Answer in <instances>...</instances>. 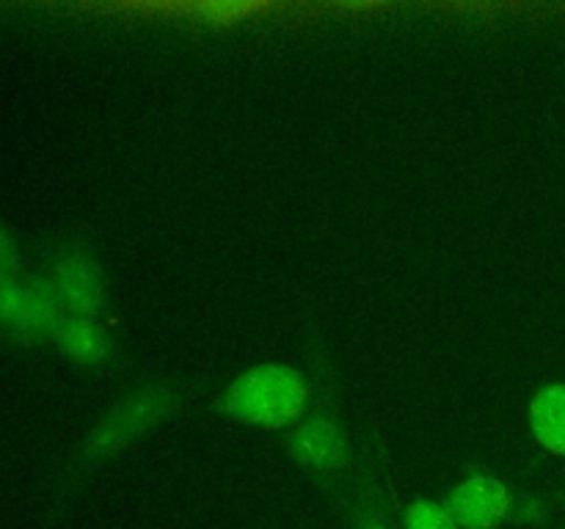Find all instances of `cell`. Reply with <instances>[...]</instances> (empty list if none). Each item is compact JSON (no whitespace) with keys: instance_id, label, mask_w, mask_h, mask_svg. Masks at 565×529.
I'll return each mask as SVG.
<instances>
[{"instance_id":"cell-5","label":"cell","mask_w":565,"mask_h":529,"mask_svg":"<svg viewBox=\"0 0 565 529\" xmlns=\"http://www.w3.org/2000/svg\"><path fill=\"white\" fill-rule=\"evenodd\" d=\"M519 496L511 485L491 472H472L458 479L445 496L441 505L450 510L461 529H500L513 521Z\"/></svg>"},{"instance_id":"cell-12","label":"cell","mask_w":565,"mask_h":529,"mask_svg":"<svg viewBox=\"0 0 565 529\" xmlns=\"http://www.w3.org/2000/svg\"><path fill=\"white\" fill-rule=\"evenodd\" d=\"M22 264V246L14 229L0 220V276H17Z\"/></svg>"},{"instance_id":"cell-11","label":"cell","mask_w":565,"mask_h":529,"mask_svg":"<svg viewBox=\"0 0 565 529\" xmlns=\"http://www.w3.org/2000/svg\"><path fill=\"white\" fill-rule=\"evenodd\" d=\"M265 9H268L265 3H202V6H193V11H196V14H202L204 22H213V25H232V22H243Z\"/></svg>"},{"instance_id":"cell-10","label":"cell","mask_w":565,"mask_h":529,"mask_svg":"<svg viewBox=\"0 0 565 529\" xmlns=\"http://www.w3.org/2000/svg\"><path fill=\"white\" fill-rule=\"evenodd\" d=\"M403 529H461L441 499H414L403 510Z\"/></svg>"},{"instance_id":"cell-6","label":"cell","mask_w":565,"mask_h":529,"mask_svg":"<svg viewBox=\"0 0 565 529\" xmlns=\"http://www.w3.org/2000/svg\"><path fill=\"white\" fill-rule=\"evenodd\" d=\"M50 287L64 314L99 317L105 306V276L97 257L81 242H66L50 259Z\"/></svg>"},{"instance_id":"cell-2","label":"cell","mask_w":565,"mask_h":529,"mask_svg":"<svg viewBox=\"0 0 565 529\" xmlns=\"http://www.w3.org/2000/svg\"><path fill=\"white\" fill-rule=\"evenodd\" d=\"M180 406V386L169 384V380H152V384H141L127 391L83 439L81 450H77V472H88L108 457L119 455L132 441L169 419Z\"/></svg>"},{"instance_id":"cell-4","label":"cell","mask_w":565,"mask_h":529,"mask_svg":"<svg viewBox=\"0 0 565 529\" xmlns=\"http://www.w3.org/2000/svg\"><path fill=\"white\" fill-rule=\"evenodd\" d=\"M290 455L303 472L315 474L323 483L340 479L351 466V441L340 422V413L331 402L323 408L307 413L296 424V433L290 439Z\"/></svg>"},{"instance_id":"cell-9","label":"cell","mask_w":565,"mask_h":529,"mask_svg":"<svg viewBox=\"0 0 565 529\" xmlns=\"http://www.w3.org/2000/svg\"><path fill=\"white\" fill-rule=\"evenodd\" d=\"M386 505H390V499H386L379 466L367 461V466L359 472L356 488H353V529H395Z\"/></svg>"},{"instance_id":"cell-3","label":"cell","mask_w":565,"mask_h":529,"mask_svg":"<svg viewBox=\"0 0 565 529\" xmlns=\"http://www.w3.org/2000/svg\"><path fill=\"white\" fill-rule=\"evenodd\" d=\"M64 309L47 276H0V328L17 339H53Z\"/></svg>"},{"instance_id":"cell-7","label":"cell","mask_w":565,"mask_h":529,"mask_svg":"<svg viewBox=\"0 0 565 529\" xmlns=\"http://www.w3.org/2000/svg\"><path fill=\"white\" fill-rule=\"evenodd\" d=\"M53 339L64 356L77 364H103L114 350V339L99 317H83V314H64Z\"/></svg>"},{"instance_id":"cell-8","label":"cell","mask_w":565,"mask_h":529,"mask_svg":"<svg viewBox=\"0 0 565 529\" xmlns=\"http://www.w3.org/2000/svg\"><path fill=\"white\" fill-rule=\"evenodd\" d=\"M527 424L541 450L565 457V384L541 386L527 406Z\"/></svg>"},{"instance_id":"cell-1","label":"cell","mask_w":565,"mask_h":529,"mask_svg":"<svg viewBox=\"0 0 565 529\" xmlns=\"http://www.w3.org/2000/svg\"><path fill=\"white\" fill-rule=\"evenodd\" d=\"M221 417L263 430L296 428L312 408V384L298 367L265 361L237 373L213 402Z\"/></svg>"}]
</instances>
